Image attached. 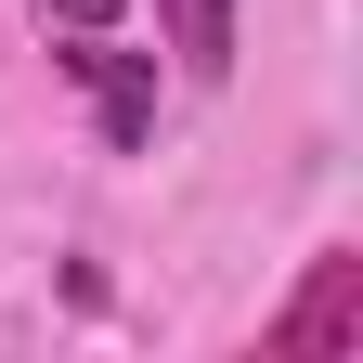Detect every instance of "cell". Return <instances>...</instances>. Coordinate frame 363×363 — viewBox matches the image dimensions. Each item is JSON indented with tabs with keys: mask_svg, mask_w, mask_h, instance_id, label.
Listing matches in <instances>:
<instances>
[{
	"mask_svg": "<svg viewBox=\"0 0 363 363\" xmlns=\"http://www.w3.org/2000/svg\"><path fill=\"white\" fill-rule=\"evenodd\" d=\"M65 65L91 78V104H104V130L130 143V130H143V104H156V65H130V52H104V39H78Z\"/></svg>",
	"mask_w": 363,
	"mask_h": 363,
	"instance_id": "obj_2",
	"label": "cell"
},
{
	"mask_svg": "<svg viewBox=\"0 0 363 363\" xmlns=\"http://www.w3.org/2000/svg\"><path fill=\"white\" fill-rule=\"evenodd\" d=\"M350 325H363V259L325 247V259H311V298L272 325V350H350Z\"/></svg>",
	"mask_w": 363,
	"mask_h": 363,
	"instance_id": "obj_1",
	"label": "cell"
},
{
	"mask_svg": "<svg viewBox=\"0 0 363 363\" xmlns=\"http://www.w3.org/2000/svg\"><path fill=\"white\" fill-rule=\"evenodd\" d=\"M39 13H52V26H65V39H104V26H117V13H130V0H39Z\"/></svg>",
	"mask_w": 363,
	"mask_h": 363,
	"instance_id": "obj_4",
	"label": "cell"
},
{
	"mask_svg": "<svg viewBox=\"0 0 363 363\" xmlns=\"http://www.w3.org/2000/svg\"><path fill=\"white\" fill-rule=\"evenodd\" d=\"M169 52L195 78H220V65H234V0H169Z\"/></svg>",
	"mask_w": 363,
	"mask_h": 363,
	"instance_id": "obj_3",
	"label": "cell"
}]
</instances>
